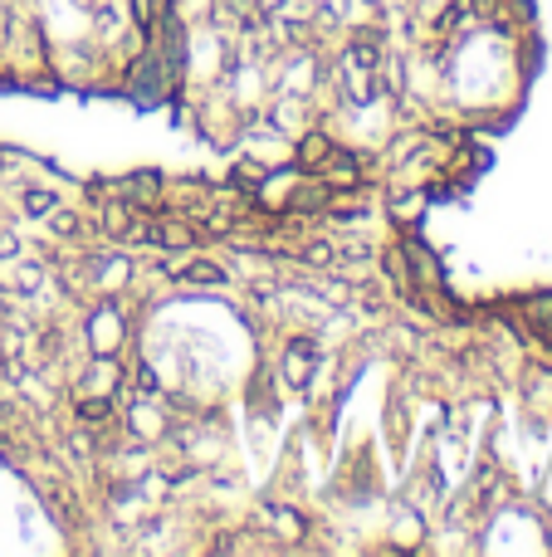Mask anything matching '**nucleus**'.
Instances as JSON below:
<instances>
[{
	"label": "nucleus",
	"instance_id": "1",
	"mask_svg": "<svg viewBox=\"0 0 552 557\" xmlns=\"http://www.w3.org/2000/svg\"><path fill=\"white\" fill-rule=\"evenodd\" d=\"M0 94L156 103L147 0H0Z\"/></svg>",
	"mask_w": 552,
	"mask_h": 557
}]
</instances>
